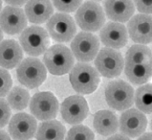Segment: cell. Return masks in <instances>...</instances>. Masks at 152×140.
Here are the masks:
<instances>
[{
    "mask_svg": "<svg viewBox=\"0 0 152 140\" xmlns=\"http://www.w3.org/2000/svg\"><path fill=\"white\" fill-rule=\"evenodd\" d=\"M120 130L121 134L129 138L140 137L147 127L145 115L136 108H129L120 116Z\"/></svg>",
    "mask_w": 152,
    "mask_h": 140,
    "instance_id": "13",
    "label": "cell"
},
{
    "mask_svg": "<svg viewBox=\"0 0 152 140\" xmlns=\"http://www.w3.org/2000/svg\"><path fill=\"white\" fill-rule=\"evenodd\" d=\"M75 19L82 31L93 33L101 31L105 25L106 15L103 8L98 2L86 1L77 9Z\"/></svg>",
    "mask_w": 152,
    "mask_h": 140,
    "instance_id": "3",
    "label": "cell"
},
{
    "mask_svg": "<svg viewBox=\"0 0 152 140\" xmlns=\"http://www.w3.org/2000/svg\"><path fill=\"white\" fill-rule=\"evenodd\" d=\"M46 29L49 36L55 41L60 43L73 41L77 33V25L73 17L62 13L53 15L47 21Z\"/></svg>",
    "mask_w": 152,
    "mask_h": 140,
    "instance_id": "7",
    "label": "cell"
},
{
    "mask_svg": "<svg viewBox=\"0 0 152 140\" xmlns=\"http://www.w3.org/2000/svg\"><path fill=\"white\" fill-rule=\"evenodd\" d=\"M12 85V79L8 70L0 67V98L9 94Z\"/></svg>",
    "mask_w": 152,
    "mask_h": 140,
    "instance_id": "27",
    "label": "cell"
},
{
    "mask_svg": "<svg viewBox=\"0 0 152 140\" xmlns=\"http://www.w3.org/2000/svg\"><path fill=\"white\" fill-rule=\"evenodd\" d=\"M8 130L14 140H31L37 130V119L25 112L16 113L9 122Z\"/></svg>",
    "mask_w": 152,
    "mask_h": 140,
    "instance_id": "11",
    "label": "cell"
},
{
    "mask_svg": "<svg viewBox=\"0 0 152 140\" xmlns=\"http://www.w3.org/2000/svg\"><path fill=\"white\" fill-rule=\"evenodd\" d=\"M43 63L48 71L56 76L70 72L75 63V57L67 46L55 44L49 47L43 56Z\"/></svg>",
    "mask_w": 152,
    "mask_h": 140,
    "instance_id": "2",
    "label": "cell"
},
{
    "mask_svg": "<svg viewBox=\"0 0 152 140\" xmlns=\"http://www.w3.org/2000/svg\"><path fill=\"white\" fill-rule=\"evenodd\" d=\"M135 91L128 83L123 80L110 82L105 88V100L108 106L116 111H125L132 107Z\"/></svg>",
    "mask_w": 152,
    "mask_h": 140,
    "instance_id": "6",
    "label": "cell"
},
{
    "mask_svg": "<svg viewBox=\"0 0 152 140\" xmlns=\"http://www.w3.org/2000/svg\"><path fill=\"white\" fill-rule=\"evenodd\" d=\"M93 124L96 132L103 136L114 134L119 128L118 118L114 112L110 111H98L94 116Z\"/></svg>",
    "mask_w": 152,
    "mask_h": 140,
    "instance_id": "20",
    "label": "cell"
},
{
    "mask_svg": "<svg viewBox=\"0 0 152 140\" xmlns=\"http://www.w3.org/2000/svg\"><path fill=\"white\" fill-rule=\"evenodd\" d=\"M27 27V17L21 8L6 6L0 13V28L8 35L22 33Z\"/></svg>",
    "mask_w": 152,
    "mask_h": 140,
    "instance_id": "15",
    "label": "cell"
},
{
    "mask_svg": "<svg viewBox=\"0 0 152 140\" xmlns=\"http://www.w3.org/2000/svg\"><path fill=\"white\" fill-rule=\"evenodd\" d=\"M2 39H3V31L1 30V28H0V42L3 41Z\"/></svg>",
    "mask_w": 152,
    "mask_h": 140,
    "instance_id": "35",
    "label": "cell"
},
{
    "mask_svg": "<svg viewBox=\"0 0 152 140\" xmlns=\"http://www.w3.org/2000/svg\"><path fill=\"white\" fill-rule=\"evenodd\" d=\"M23 59V50L15 39L0 42V67L12 69L19 65Z\"/></svg>",
    "mask_w": 152,
    "mask_h": 140,
    "instance_id": "19",
    "label": "cell"
},
{
    "mask_svg": "<svg viewBox=\"0 0 152 140\" xmlns=\"http://www.w3.org/2000/svg\"><path fill=\"white\" fill-rule=\"evenodd\" d=\"M125 76L134 85H146L152 77V63L124 64Z\"/></svg>",
    "mask_w": 152,
    "mask_h": 140,
    "instance_id": "22",
    "label": "cell"
},
{
    "mask_svg": "<svg viewBox=\"0 0 152 140\" xmlns=\"http://www.w3.org/2000/svg\"><path fill=\"white\" fill-rule=\"evenodd\" d=\"M152 63V51L142 44L132 45L126 51L124 64H149Z\"/></svg>",
    "mask_w": 152,
    "mask_h": 140,
    "instance_id": "23",
    "label": "cell"
},
{
    "mask_svg": "<svg viewBox=\"0 0 152 140\" xmlns=\"http://www.w3.org/2000/svg\"><path fill=\"white\" fill-rule=\"evenodd\" d=\"M137 140H152V133H145Z\"/></svg>",
    "mask_w": 152,
    "mask_h": 140,
    "instance_id": "34",
    "label": "cell"
},
{
    "mask_svg": "<svg viewBox=\"0 0 152 140\" xmlns=\"http://www.w3.org/2000/svg\"><path fill=\"white\" fill-rule=\"evenodd\" d=\"M99 49V39L92 33L80 32L71 42V52L81 63H87L96 59Z\"/></svg>",
    "mask_w": 152,
    "mask_h": 140,
    "instance_id": "9",
    "label": "cell"
},
{
    "mask_svg": "<svg viewBox=\"0 0 152 140\" xmlns=\"http://www.w3.org/2000/svg\"><path fill=\"white\" fill-rule=\"evenodd\" d=\"M129 38L137 44L145 45L152 42V15L139 14L127 23Z\"/></svg>",
    "mask_w": 152,
    "mask_h": 140,
    "instance_id": "14",
    "label": "cell"
},
{
    "mask_svg": "<svg viewBox=\"0 0 152 140\" xmlns=\"http://www.w3.org/2000/svg\"><path fill=\"white\" fill-rule=\"evenodd\" d=\"M95 66L99 74L105 78L119 77L124 69V57L119 51L104 47L95 59Z\"/></svg>",
    "mask_w": 152,
    "mask_h": 140,
    "instance_id": "10",
    "label": "cell"
},
{
    "mask_svg": "<svg viewBox=\"0 0 152 140\" xmlns=\"http://www.w3.org/2000/svg\"><path fill=\"white\" fill-rule=\"evenodd\" d=\"M12 115V109L7 100L0 98V128H4L9 124Z\"/></svg>",
    "mask_w": 152,
    "mask_h": 140,
    "instance_id": "29",
    "label": "cell"
},
{
    "mask_svg": "<svg viewBox=\"0 0 152 140\" xmlns=\"http://www.w3.org/2000/svg\"><path fill=\"white\" fill-rule=\"evenodd\" d=\"M65 140H95V135L88 127L76 125L68 130Z\"/></svg>",
    "mask_w": 152,
    "mask_h": 140,
    "instance_id": "26",
    "label": "cell"
},
{
    "mask_svg": "<svg viewBox=\"0 0 152 140\" xmlns=\"http://www.w3.org/2000/svg\"><path fill=\"white\" fill-rule=\"evenodd\" d=\"M20 46L26 54L38 57L49 49V34L44 28L33 25L26 28L19 37Z\"/></svg>",
    "mask_w": 152,
    "mask_h": 140,
    "instance_id": "4",
    "label": "cell"
},
{
    "mask_svg": "<svg viewBox=\"0 0 152 140\" xmlns=\"http://www.w3.org/2000/svg\"><path fill=\"white\" fill-rule=\"evenodd\" d=\"M0 140H12V138L5 130H0Z\"/></svg>",
    "mask_w": 152,
    "mask_h": 140,
    "instance_id": "33",
    "label": "cell"
},
{
    "mask_svg": "<svg viewBox=\"0 0 152 140\" xmlns=\"http://www.w3.org/2000/svg\"><path fill=\"white\" fill-rule=\"evenodd\" d=\"M150 128H151V130H152V119H151V123H150Z\"/></svg>",
    "mask_w": 152,
    "mask_h": 140,
    "instance_id": "37",
    "label": "cell"
},
{
    "mask_svg": "<svg viewBox=\"0 0 152 140\" xmlns=\"http://www.w3.org/2000/svg\"><path fill=\"white\" fill-rule=\"evenodd\" d=\"M6 3L8 4V6L20 8V6L26 5V3H27V2H25V1H6Z\"/></svg>",
    "mask_w": 152,
    "mask_h": 140,
    "instance_id": "32",
    "label": "cell"
},
{
    "mask_svg": "<svg viewBox=\"0 0 152 140\" xmlns=\"http://www.w3.org/2000/svg\"><path fill=\"white\" fill-rule=\"evenodd\" d=\"M24 12L31 23L42 24L53 16L54 6L48 0H30L26 3Z\"/></svg>",
    "mask_w": 152,
    "mask_h": 140,
    "instance_id": "18",
    "label": "cell"
},
{
    "mask_svg": "<svg viewBox=\"0 0 152 140\" xmlns=\"http://www.w3.org/2000/svg\"><path fill=\"white\" fill-rule=\"evenodd\" d=\"M59 104L56 96L49 91H42L34 94L30 101V111L37 120H54L58 115Z\"/></svg>",
    "mask_w": 152,
    "mask_h": 140,
    "instance_id": "8",
    "label": "cell"
},
{
    "mask_svg": "<svg viewBox=\"0 0 152 140\" xmlns=\"http://www.w3.org/2000/svg\"><path fill=\"white\" fill-rule=\"evenodd\" d=\"M66 129L56 120L40 123L37 130V140H64Z\"/></svg>",
    "mask_w": 152,
    "mask_h": 140,
    "instance_id": "21",
    "label": "cell"
},
{
    "mask_svg": "<svg viewBox=\"0 0 152 140\" xmlns=\"http://www.w3.org/2000/svg\"><path fill=\"white\" fill-rule=\"evenodd\" d=\"M82 2L80 0H74V1H53V6L59 12H62V14L67 13H73L76 10L77 11L81 6Z\"/></svg>",
    "mask_w": 152,
    "mask_h": 140,
    "instance_id": "28",
    "label": "cell"
},
{
    "mask_svg": "<svg viewBox=\"0 0 152 140\" xmlns=\"http://www.w3.org/2000/svg\"><path fill=\"white\" fill-rule=\"evenodd\" d=\"M72 87L80 94H91L98 88L101 77L96 68L88 63H79L74 65L69 74Z\"/></svg>",
    "mask_w": 152,
    "mask_h": 140,
    "instance_id": "1",
    "label": "cell"
},
{
    "mask_svg": "<svg viewBox=\"0 0 152 140\" xmlns=\"http://www.w3.org/2000/svg\"><path fill=\"white\" fill-rule=\"evenodd\" d=\"M134 5L137 10L142 13V15H152V1H141V0H136L134 1Z\"/></svg>",
    "mask_w": 152,
    "mask_h": 140,
    "instance_id": "30",
    "label": "cell"
},
{
    "mask_svg": "<svg viewBox=\"0 0 152 140\" xmlns=\"http://www.w3.org/2000/svg\"><path fill=\"white\" fill-rule=\"evenodd\" d=\"M107 140H131V139L124 134H114L109 138H107Z\"/></svg>",
    "mask_w": 152,
    "mask_h": 140,
    "instance_id": "31",
    "label": "cell"
},
{
    "mask_svg": "<svg viewBox=\"0 0 152 140\" xmlns=\"http://www.w3.org/2000/svg\"><path fill=\"white\" fill-rule=\"evenodd\" d=\"M134 102L138 111L145 114L152 113V84L141 85L135 92Z\"/></svg>",
    "mask_w": 152,
    "mask_h": 140,
    "instance_id": "24",
    "label": "cell"
},
{
    "mask_svg": "<svg viewBox=\"0 0 152 140\" xmlns=\"http://www.w3.org/2000/svg\"><path fill=\"white\" fill-rule=\"evenodd\" d=\"M17 80L29 89L37 88L46 80L47 69L44 63L37 58L23 60L16 69Z\"/></svg>",
    "mask_w": 152,
    "mask_h": 140,
    "instance_id": "5",
    "label": "cell"
},
{
    "mask_svg": "<svg viewBox=\"0 0 152 140\" xmlns=\"http://www.w3.org/2000/svg\"><path fill=\"white\" fill-rule=\"evenodd\" d=\"M30 99V94L26 89L20 86H15L7 95V102L11 108L15 111H23L27 108Z\"/></svg>",
    "mask_w": 152,
    "mask_h": 140,
    "instance_id": "25",
    "label": "cell"
},
{
    "mask_svg": "<svg viewBox=\"0 0 152 140\" xmlns=\"http://www.w3.org/2000/svg\"><path fill=\"white\" fill-rule=\"evenodd\" d=\"M88 112V104L80 95L69 96L60 106V114L62 119L71 125H80L87 117Z\"/></svg>",
    "mask_w": 152,
    "mask_h": 140,
    "instance_id": "12",
    "label": "cell"
},
{
    "mask_svg": "<svg viewBox=\"0 0 152 140\" xmlns=\"http://www.w3.org/2000/svg\"><path fill=\"white\" fill-rule=\"evenodd\" d=\"M103 9L105 15L112 20V22L123 24L134 16L136 8L132 1L107 0L103 2Z\"/></svg>",
    "mask_w": 152,
    "mask_h": 140,
    "instance_id": "17",
    "label": "cell"
},
{
    "mask_svg": "<svg viewBox=\"0 0 152 140\" xmlns=\"http://www.w3.org/2000/svg\"><path fill=\"white\" fill-rule=\"evenodd\" d=\"M127 28L124 24L117 22H107L99 31V38L106 48L121 49L127 44Z\"/></svg>",
    "mask_w": 152,
    "mask_h": 140,
    "instance_id": "16",
    "label": "cell"
},
{
    "mask_svg": "<svg viewBox=\"0 0 152 140\" xmlns=\"http://www.w3.org/2000/svg\"><path fill=\"white\" fill-rule=\"evenodd\" d=\"M2 1H0V13H1V9H2Z\"/></svg>",
    "mask_w": 152,
    "mask_h": 140,
    "instance_id": "36",
    "label": "cell"
}]
</instances>
